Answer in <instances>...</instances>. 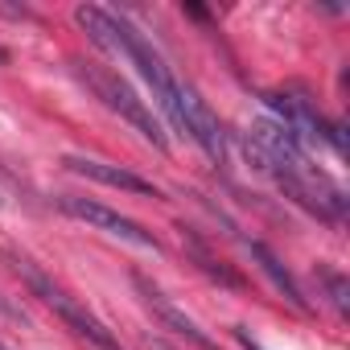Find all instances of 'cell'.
<instances>
[{
	"label": "cell",
	"instance_id": "1",
	"mask_svg": "<svg viewBox=\"0 0 350 350\" xmlns=\"http://www.w3.org/2000/svg\"><path fill=\"white\" fill-rule=\"evenodd\" d=\"M79 79L91 87V95L107 107V111H116L120 120H128L152 148H161V152H169V140H165V128H161V120L152 116V107L132 91V83L128 79H120L116 70H107V66H99V62H79Z\"/></svg>",
	"mask_w": 350,
	"mask_h": 350
},
{
	"label": "cell",
	"instance_id": "2",
	"mask_svg": "<svg viewBox=\"0 0 350 350\" xmlns=\"http://www.w3.org/2000/svg\"><path fill=\"white\" fill-rule=\"evenodd\" d=\"M9 260H13L17 276H25V284H29V288H33V293H38V297H42V301H46V305H50V309H54V313L75 329V334H79V338H87L95 350H120V346H116V338H111V329H107V325H103V321L83 305V301H75L62 284H54L42 268H33V260L13 256V252H9Z\"/></svg>",
	"mask_w": 350,
	"mask_h": 350
},
{
	"label": "cell",
	"instance_id": "3",
	"mask_svg": "<svg viewBox=\"0 0 350 350\" xmlns=\"http://www.w3.org/2000/svg\"><path fill=\"white\" fill-rule=\"evenodd\" d=\"M165 116L173 120V128L178 132H186L211 161H227V136H223V124H219V116L211 111V103L194 91V87H186V83H178V91H173V103L165 107Z\"/></svg>",
	"mask_w": 350,
	"mask_h": 350
},
{
	"label": "cell",
	"instance_id": "4",
	"mask_svg": "<svg viewBox=\"0 0 350 350\" xmlns=\"http://www.w3.org/2000/svg\"><path fill=\"white\" fill-rule=\"evenodd\" d=\"M58 206H62L70 219H79V223H87V227H95V231H103V235H111V239H124V243L144 247V252H161V243H157L152 231H144L136 219H128V215H120V211H111V206H103V202H91V198H79V194H62Z\"/></svg>",
	"mask_w": 350,
	"mask_h": 350
},
{
	"label": "cell",
	"instance_id": "5",
	"mask_svg": "<svg viewBox=\"0 0 350 350\" xmlns=\"http://www.w3.org/2000/svg\"><path fill=\"white\" fill-rule=\"evenodd\" d=\"M70 173H79V178L87 182H99V186H111V190H128V194H144V198H157L161 190L144 178H136V173L120 169V165H107V161H95V157H66L62 161Z\"/></svg>",
	"mask_w": 350,
	"mask_h": 350
},
{
	"label": "cell",
	"instance_id": "6",
	"mask_svg": "<svg viewBox=\"0 0 350 350\" xmlns=\"http://www.w3.org/2000/svg\"><path fill=\"white\" fill-rule=\"evenodd\" d=\"M136 288L144 293L148 309H152V313H157L161 321H169V325H178V329H182L186 338H194V342H198L202 350H219V346H215V342H211V338H206V334L198 329V321H194V317H186V313H182L178 305H173V301H165V293H161V288H152V284H148L144 276H136Z\"/></svg>",
	"mask_w": 350,
	"mask_h": 350
},
{
	"label": "cell",
	"instance_id": "7",
	"mask_svg": "<svg viewBox=\"0 0 350 350\" xmlns=\"http://www.w3.org/2000/svg\"><path fill=\"white\" fill-rule=\"evenodd\" d=\"M247 247H252V256L260 260V268H264V272H268V276L276 280V288H280V293H284V297H288L293 305H305V301H301V288H297V284H293V276H288V272L280 268V260H276V256H272V252H268L264 243H247Z\"/></svg>",
	"mask_w": 350,
	"mask_h": 350
},
{
	"label": "cell",
	"instance_id": "8",
	"mask_svg": "<svg viewBox=\"0 0 350 350\" xmlns=\"http://www.w3.org/2000/svg\"><path fill=\"white\" fill-rule=\"evenodd\" d=\"M325 284H329V301L338 309H346V284H342V276H325Z\"/></svg>",
	"mask_w": 350,
	"mask_h": 350
},
{
	"label": "cell",
	"instance_id": "9",
	"mask_svg": "<svg viewBox=\"0 0 350 350\" xmlns=\"http://www.w3.org/2000/svg\"><path fill=\"white\" fill-rule=\"evenodd\" d=\"M152 350H169V346H165V342H157V346H152Z\"/></svg>",
	"mask_w": 350,
	"mask_h": 350
},
{
	"label": "cell",
	"instance_id": "10",
	"mask_svg": "<svg viewBox=\"0 0 350 350\" xmlns=\"http://www.w3.org/2000/svg\"><path fill=\"white\" fill-rule=\"evenodd\" d=\"M0 350H9V346H5V342H0Z\"/></svg>",
	"mask_w": 350,
	"mask_h": 350
}]
</instances>
